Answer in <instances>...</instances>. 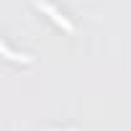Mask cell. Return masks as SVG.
Instances as JSON below:
<instances>
[{"label":"cell","instance_id":"1","mask_svg":"<svg viewBox=\"0 0 131 131\" xmlns=\"http://www.w3.org/2000/svg\"><path fill=\"white\" fill-rule=\"evenodd\" d=\"M34 3H36L39 8H44V10H46V13H49V16H51V18H54V21H57L59 26H64V28H67V31H72V26H70V21L64 18V16H59V10H57V8H51L49 3H41V0H34Z\"/></svg>","mask_w":131,"mask_h":131}]
</instances>
